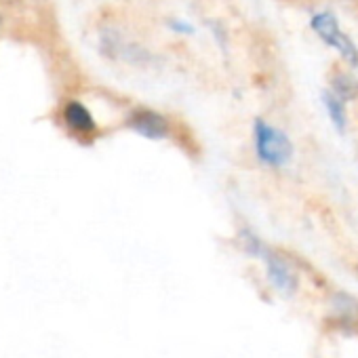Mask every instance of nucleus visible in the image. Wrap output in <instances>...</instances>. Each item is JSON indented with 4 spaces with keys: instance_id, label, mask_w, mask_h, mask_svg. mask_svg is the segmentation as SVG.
<instances>
[{
    "instance_id": "nucleus-1",
    "label": "nucleus",
    "mask_w": 358,
    "mask_h": 358,
    "mask_svg": "<svg viewBox=\"0 0 358 358\" xmlns=\"http://www.w3.org/2000/svg\"><path fill=\"white\" fill-rule=\"evenodd\" d=\"M255 141H257V152H259L262 160H266L274 166H282L291 160V154H293L291 141L278 129H272V127H266L264 122H257Z\"/></svg>"
},
{
    "instance_id": "nucleus-2",
    "label": "nucleus",
    "mask_w": 358,
    "mask_h": 358,
    "mask_svg": "<svg viewBox=\"0 0 358 358\" xmlns=\"http://www.w3.org/2000/svg\"><path fill=\"white\" fill-rule=\"evenodd\" d=\"M312 28L318 32V36H320L324 43H329L331 47H335L350 64H358V51H356V47L350 43V38H348L345 34L339 32V28H337L333 15H329V13L316 15V17L312 20Z\"/></svg>"
},
{
    "instance_id": "nucleus-3",
    "label": "nucleus",
    "mask_w": 358,
    "mask_h": 358,
    "mask_svg": "<svg viewBox=\"0 0 358 358\" xmlns=\"http://www.w3.org/2000/svg\"><path fill=\"white\" fill-rule=\"evenodd\" d=\"M266 264H268V278L270 282L285 295H293L297 289V274L293 272V268L278 255L264 251Z\"/></svg>"
},
{
    "instance_id": "nucleus-4",
    "label": "nucleus",
    "mask_w": 358,
    "mask_h": 358,
    "mask_svg": "<svg viewBox=\"0 0 358 358\" xmlns=\"http://www.w3.org/2000/svg\"><path fill=\"white\" fill-rule=\"evenodd\" d=\"M129 127L135 129L139 135L148 137V139H162L166 133H169V127H166V120L156 114V112H148V110H141L137 114H133L129 118Z\"/></svg>"
},
{
    "instance_id": "nucleus-5",
    "label": "nucleus",
    "mask_w": 358,
    "mask_h": 358,
    "mask_svg": "<svg viewBox=\"0 0 358 358\" xmlns=\"http://www.w3.org/2000/svg\"><path fill=\"white\" fill-rule=\"evenodd\" d=\"M66 122H68L74 131H80V133H89V131L95 129L93 116H91L89 110H87L85 106H80L78 101L68 103V108H66Z\"/></svg>"
},
{
    "instance_id": "nucleus-6",
    "label": "nucleus",
    "mask_w": 358,
    "mask_h": 358,
    "mask_svg": "<svg viewBox=\"0 0 358 358\" xmlns=\"http://www.w3.org/2000/svg\"><path fill=\"white\" fill-rule=\"evenodd\" d=\"M322 97H324V106H327V110H329V114H331L333 124L337 127V131L343 133V131H345V110H343L341 99L333 97L331 93H324Z\"/></svg>"
},
{
    "instance_id": "nucleus-7",
    "label": "nucleus",
    "mask_w": 358,
    "mask_h": 358,
    "mask_svg": "<svg viewBox=\"0 0 358 358\" xmlns=\"http://www.w3.org/2000/svg\"><path fill=\"white\" fill-rule=\"evenodd\" d=\"M5 3H15V0H5Z\"/></svg>"
}]
</instances>
